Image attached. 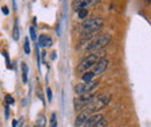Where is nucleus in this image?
Wrapping results in <instances>:
<instances>
[{"instance_id":"nucleus-1","label":"nucleus","mask_w":151,"mask_h":127,"mask_svg":"<svg viewBox=\"0 0 151 127\" xmlns=\"http://www.w3.org/2000/svg\"><path fill=\"white\" fill-rule=\"evenodd\" d=\"M111 101V96H105V95H101V96H98L95 97L94 99L87 105V111L90 113H95L98 111H100L101 109H104L108 102Z\"/></svg>"},{"instance_id":"nucleus-2","label":"nucleus","mask_w":151,"mask_h":127,"mask_svg":"<svg viewBox=\"0 0 151 127\" xmlns=\"http://www.w3.org/2000/svg\"><path fill=\"white\" fill-rule=\"evenodd\" d=\"M111 38L112 37L109 34H104V35L95 37L92 42H90V45L87 46V50L88 51H96V50L104 48L105 45H107L111 42Z\"/></svg>"},{"instance_id":"nucleus-3","label":"nucleus","mask_w":151,"mask_h":127,"mask_svg":"<svg viewBox=\"0 0 151 127\" xmlns=\"http://www.w3.org/2000/svg\"><path fill=\"white\" fill-rule=\"evenodd\" d=\"M102 26H104V18H87L81 24L84 31H96V30H100Z\"/></svg>"},{"instance_id":"nucleus-4","label":"nucleus","mask_w":151,"mask_h":127,"mask_svg":"<svg viewBox=\"0 0 151 127\" xmlns=\"http://www.w3.org/2000/svg\"><path fill=\"white\" fill-rule=\"evenodd\" d=\"M98 62V55H90L88 57H86L85 59L81 60V62L78 65L77 67V72L78 73H86L88 68H91L92 66H94Z\"/></svg>"},{"instance_id":"nucleus-5","label":"nucleus","mask_w":151,"mask_h":127,"mask_svg":"<svg viewBox=\"0 0 151 127\" xmlns=\"http://www.w3.org/2000/svg\"><path fill=\"white\" fill-rule=\"evenodd\" d=\"M94 98H95V96L93 94H85V95L78 96L75 99L76 111H77V110H80L81 108H84V106H86V105H88Z\"/></svg>"},{"instance_id":"nucleus-6","label":"nucleus","mask_w":151,"mask_h":127,"mask_svg":"<svg viewBox=\"0 0 151 127\" xmlns=\"http://www.w3.org/2000/svg\"><path fill=\"white\" fill-rule=\"evenodd\" d=\"M96 86H98V81L84 82V83L77 84V86L75 87V91H76V94H78V95H85V94H90V91L93 90Z\"/></svg>"},{"instance_id":"nucleus-7","label":"nucleus","mask_w":151,"mask_h":127,"mask_svg":"<svg viewBox=\"0 0 151 127\" xmlns=\"http://www.w3.org/2000/svg\"><path fill=\"white\" fill-rule=\"evenodd\" d=\"M90 114H91V113H90L87 110H84L83 112H80V113L77 116V119H76V121H75V126L76 127H84L85 123L87 121V119L91 117Z\"/></svg>"},{"instance_id":"nucleus-8","label":"nucleus","mask_w":151,"mask_h":127,"mask_svg":"<svg viewBox=\"0 0 151 127\" xmlns=\"http://www.w3.org/2000/svg\"><path fill=\"white\" fill-rule=\"evenodd\" d=\"M107 66H108V60L106 58H101L98 60V62L94 65V68H93V73L94 75L96 74H101L102 72H105L107 70Z\"/></svg>"},{"instance_id":"nucleus-9","label":"nucleus","mask_w":151,"mask_h":127,"mask_svg":"<svg viewBox=\"0 0 151 127\" xmlns=\"http://www.w3.org/2000/svg\"><path fill=\"white\" fill-rule=\"evenodd\" d=\"M104 118H102V114H93V116H91L88 119H87V121L85 123V125L84 127H93L95 126L100 120H102Z\"/></svg>"},{"instance_id":"nucleus-10","label":"nucleus","mask_w":151,"mask_h":127,"mask_svg":"<svg viewBox=\"0 0 151 127\" xmlns=\"http://www.w3.org/2000/svg\"><path fill=\"white\" fill-rule=\"evenodd\" d=\"M38 42H40V45L41 46H45V48H49L52 45V38L50 36H47V35H41L38 38Z\"/></svg>"},{"instance_id":"nucleus-11","label":"nucleus","mask_w":151,"mask_h":127,"mask_svg":"<svg viewBox=\"0 0 151 127\" xmlns=\"http://www.w3.org/2000/svg\"><path fill=\"white\" fill-rule=\"evenodd\" d=\"M91 1H85V0H79V1H75L73 2V7L75 8H78L79 9H83V8H86L87 5H90Z\"/></svg>"},{"instance_id":"nucleus-12","label":"nucleus","mask_w":151,"mask_h":127,"mask_svg":"<svg viewBox=\"0 0 151 127\" xmlns=\"http://www.w3.org/2000/svg\"><path fill=\"white\" fill-rule=\"evenodd\" d=\"M21 68H22V81H23V83H27V80H28V66H27V64L22 62Z\"/></svg>"},{"instance_id":"nucleus-13","label":"nucleus","mask_w":151,"mask_h":127,"mask_svg":"<svg viewBox=\"0 0 151 127\" xmlns=\"http://www.w3.org/2000/svg\"><path fill=\"white\" fill-rule=\"evenodd\" d=\"M93 77H94V73L93 72H86L83 74L81 79L84 82H92L93 81Z\"/></svg>"},{"instance_id":"nucleus-14","label":"nucleus","mask_w":151,"mask_h":127,"mask_svg":"<svg viewBox=\"0 0 151 127\" xmlns=\"http://www.w3.org/2000/svg\"><path fill=\"white\" fill-rule=\"evenodd\" d=\"M12 36H13V39L14 40H18L20 36V29H19V24H18V21L15 22L14 24V28H13V33H12Z\"/></svg>"},{"instance_id":"nucleus-15","label":"nucleus","mask_w":151,"mask_h":127,"mask_svg":"<svg viewBox=\"0 0 151 127\" xmlns=\"http://www.w3.org/2000/svg\"><path fill=\"white\" fill-rule=\"evenodd\" d=\"M45 124H47V119L43 114H40L37 117V120H36V126L37 127H45Z\"/></svg>"},{"instance_id":"nucleus-16","label":"nucleus","mask_w":151,"mask_h":127,"mask_svg":"<svg viewBox=\"0 0 151 127\" xmlns=\"http://www.w3.org/2000/svg\"><path fill=\"white\" fill-rule=\"evenodd\" d=\"M23 49H24V52H26V55H29V53H30V45H29V38H28V37L24 39Z\"/></svg>"},{"instance_id":"nucleus-17","label":"nucleus","mask_w":151,"mask_h":127,"mask_svg":"<svg viewBox=\"0 0 151 127\" xmlns=\"http://www.w3.org/2000/svg\"><path fill=\"white\" fill-rule=\"evenodd\" d=\"M87 15V9L86 8H83V9H79L78 11V16L80 18H85Z\"/></svg>"},{"instance_id":"nucleus-18","label":"nucleus","mask_w":151,"mask_h":127,"mask_svg":"<svg viewBox=\"0 0 151 127\" xmlns=\"http://www.w3.org/2000/svg\"><path fill=\"white\" fill-rule=\"evenodd\" d=\"M29 34H30L32 40H36V33H35V28L34 27H30L29 28Z\"/></svg>"},{"instance_id":"nucleus-19","label":"nucleus","mask_w":151,"mask_h":127,"mask_svg":"<svg viewBox=\"0 0 151 127\" xmlns=\"http://www.w3.org/2000/svg\"><path fill=\"white\" fill-rule=\"evenodd\" d=\"M5 101H6L7 105H9V104H13V103H14V98H13L11 95H6V97H5Z\"/></svg>"},{"instance_id":"nucleus-20","label":"nucleus","mask_w":151,"mask_h":127,"mask_svg":"<svg viewBox=\"0 0 151 127\" xmlns=\"http://www.w3.org/2000/svg\"><path fill=\"white\" fill-rule=\"evenodd\" d=\"M47 98H48L49 102L52 101V91H51L50 88H47Z\"/></svg>"},{"instance_id":"nucleus-21","label":"nucleus","mask_w":151,"mask_h":127,"mask_svg":"<svg viewBox=\"0 0 151 127\" xmlns=\"http://www.w3.org/2000/svg\"><path fill=\"white\" fill-rule=\"evenodd\" d=\"M93 127H107V121H106L105 119H102V120H100V121Z\"/></svg>"},{"instance_id":"nucleus-22","label":"nucleus","mask_w":151,"mask_h":127,"mask_svg":"<svg viewBox=\"0 0 151 127\" xmlns=\"http://www.w3.org/2000/svg\"><path fill=\"white\" fill-rule=\"evenodd\" d=\"M57 123H56V113H52L51 116V127H56Z\"/></svg>"},{"instance_id":"nucleus-23","label":"nucleus","mask_w":151,"mask_h":127,"mask_svg":"<svg viewBox=\"0 0 151 127\" xmlns=\"http://www.w3.org/2000/svg\"><path fill=\"white\" fill-rule=\"evenodd\" d=\"M4 55H5V58H6V64H7V67H8V68H11V65H9V58H8V55H7L6 52H4Z\"/></svg>"},{"instance_id":"nucleus-24","label":"nucleus","mask_w":151,"mask_h":127,"mask_svg":"<svg viewBox=\"0 0 151 127\" xmlns=\"http://www.w3.org/2000/svg\"><path fill=\"white\" fill-rule=\"evenodd\" d=\"M1 11H2V13H4L5 15H8V13H9V11H8V8H7L6 6H4V7L1 8Z\"/></svg>"},{"instance_id":"nucleus-25","label":"nucleus","mask_w":151,"mask_h":127,"mask_svg":"<svg viewBox=\"0 0 151 127\" xmlns=\"http://www.w3.org/2000/svg\"><path fill=\"white\" fill-rule=\"evenodd\" d=\"M13 127H18V121L17 120H13V125H12Z\"/></svg>"},{"instance_id":"nucleus-26","label":"nucleus","mask_w":151,"mask_h":127,"mask_svg":"<svg viewBox=\"0 0 151 127\" xmlns=\"http://www.w3.org/2000/svg\"><path fill=\"white\" fill-rule=\"evenodd\" d=\"M6 118H8V106H6Z\"/></svg>"},{"instance_id":"nucleus-27","label":"nucleus","mask_w":151,"mask_h":127,"mask_svg":"<svg viewBox=\"0 0 151 127\" xmlns=\"http://www.w3.org/2000/svg\"><path fill=\"white\" fill-rule=\"evenodd\" d=\"M149 2H150V4H151V0H150V1H149Z\"/></svg>"},{"instance_id":"nucleus-28","label":"nucleus","mask_w":151,"mask_h":127,"mask_svg":"<svg viewBox=\"0 0 151 127\" xmlns=\"http://www.w3.org/2000/svg\"><path fill=\"white\" fill-rule=\"evenodd\" d=\"M35 127H37V126H35Z\"/></svg>"},{"instance_id":"nucleus-29","label":"nucleus","mask_w":151,"mask_h":127,"mask_svg":"<svg viewBox=\"0 0 151 127\" xmlns=\"http://www.w3.org/2000/svg\"><path fill=\"white\" fill-rule=\"evenodd\" d=\"M27 127H29V126H27Z\"/></svg>"}]
</instances>
